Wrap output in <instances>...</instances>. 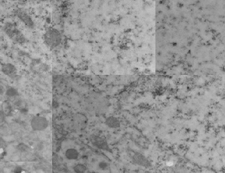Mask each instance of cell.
Wrapping results in <instances>:
<instances>
[{
  "mask_svg": "<svg viewBox=\"0 0 225 173\" xmlns=\"http://www.w3.org/2000/svg\"><path fill=\"white\" fill-rule=\"evenodd\" d=\"M6 94L7 96H8L9 97H12L18 96V92L14 88H10L7 91Z\"/></svg>",
  "mask_w": 225,
  "mask_h": 173,
  "instance_id": "30bf717a",
  "label": "cell"
},
{
  "mask_svg": "<svg viewBox=\"0 0 225 173\" xmlns=\"http://www.w3.org/2000/svg\"><path fill=\"white\" fill-rule=\"evenodd\" d=\"M106 124L107 125H108L109 127H119L120 125V123L118 120L114 117H111L107 119Z\"/></svg>",
  "mask_w": 225,
  "mask_h": 173,
  "instance_id": "ba28073f",
  "label": "cell"
},
{
  "mask_svg": "<svg viewBox=\"0 0 225 173\" xmlns=\"http://www.w3.org/2000/svg\"><path fill=\"white\" fill-rule=\"evenodd\" d=\"M18 149L21 152H25L28 149V147L26 145H25V144L21 143L18 146Z\"/></svg>",
  "mask_w": 225,
  "mask_h": 173,
  "instance_id": "8fae6325",
  "label": "cell"
},
{
  "mask_svg": "<svg viewBox=\"0 0 225 173\" xmlns=\"http://www.w3.org/2000/svg\"><path fill=\"white\" fill-rule=\"evenodd\" d=\"M48 122L45 117L37 116L31 121V127L34 131H42L48 127Z\"/></svg>",
  "mask_w": 225,
  "mask_h": 173,
  "instance_id": "3957f363",
  "label": "cell"
},
{
  "mask_svg": "<svg viewBox=\"0 0 225 173\" xmlns=\"http://www.w3.org/2000/svg\"><path fill=\"white\" fill-rule=\"evenodd\" d=\"M73 170L76 173H84L86 172L87 168L84 165H82V164H78V165H76L74 167Z\"/></svg>",
  "mask_w": 225,
  "mask_h": 173,
  "instance_id": "9c48e42d",
  "label": "cell"
},
{
  "mask_svg": "<svg viewBox=\"0 0 225 173\" xmlns=\"http://www.w3.org/2000/svg\"><path fill=\"white\" fill-rule=\"evenodd\" d=\"M17 15L18 17V18L27 27H28L29 28H33L34 26L33 21L31 17L29 16V15L26 12H25V11H21V10L18 11H17Z\"/></svg>",
  "mask_w": 225,
  "mask_h": 173,
  "instance_id": "277c9868",
  "label": "cell"
},
{
  "mask_svg": "<svg viewBox=\"0 0 225 173\" xmlns=\"http://www.w3.org/2000/svg\"><path fill=\"white\" fill-rule=\"evenodd\" d=\"M4 31L7 35L11 39L14 40L19 44H22L25 42V36L21 31L17 28L12 23H7L4 26Z\"/></svg>",
  "mask_w": 225,
  "mask_h": 173,
  "instance_id": "7a4b0ae2",
  "label": "cell"
},
{
  "mask_svg": "<svg viewBox=\"0 0 225 173\" xmlns=\"http://www.w3.org/2000/svg\"><path fill=\"white\" fill-rule=\"evenodd\" d=\"M78 152L77 150L75 149H69L67 150L65 152V156L69 160H76L78 157Z\"/></svg>",
  "mask_w": 225,
  "mask_h": 173,
  "instance_id": "52a82bcc",
  "label": "cell"
},
{
  "mask_svg": "<svg viewBox=\"0 0 225 173\" xmlns=\"http://www.w3.org/2000/svg\"><path fill=\"white\" fill-rule=\"evenodd\" d=\"M107 167V164L105 162H101L99 163V167L102 170H104Z\"/></svg>",
  "mask_w": 225,
  "mask_h": 173,
  "instance_id": "7c38bea8",
  "label": "cell"
},
{
  "mask_svg": "<svg viewBox=\"0 0 225 173\" xmlns=\"http://www.w3.org/2000/svg\"><path fill=\"white\" fill-rule=\"evenodd\" d=\"M21 171H22V168H21V167H17L15 168L14 172L16 173H21Z\"/></svg>",
  "mask_w": 225,
  "mask_h": 173,
  "instance_id": "4fadbf2b",
  "label": "cell"
},
{
  "mask_svg": "<svg viewBox=\"0 0 225 173\" xmlns=\"http://www.w3.org/2000/svg\"><path fill=\"white\" fill-rule=\"evenodd\" d=\"M44 40L48 46L54 48L61 44L62 41L61 33L57 29H49L44 35Z\"/></svg>",
  "mask_w": 225,
  "mask_h": 173,
  "instance_id": "6da1fadb",
  "label": "cell"
},
{
  "mask_svg": "<svg viewBox=\"0 0 225 173\" xmlns=\"http://www.w3.org/2000/svg\"><path fill=\"white\" fill-rule=\"evenodd\" d=\"M90 142H92V144L97 148L102 149H106L107 148H108L106 141L98 136L92 135L90 137Z\"/></svg>",
  "mask_w": 225,
  "mask_h": 173,
  "instance_id": "5b68a950",
  "label": "cell"
},
{
  "mask_svg": "<svg viewBox=\"0 0 225 173\" xmlns=\"http://www.w3.org/2000/svg\"><path fill=\"white\" fill-rule=\"evenodd\" d=\"M2 71L5 75L12 77L16 74L17 70L14 65L11 64H6L2 67Z\"/></svg>",
  "mask_w": 225,
  "mask_h": 173,
  "instance_id": "8992f818",
  "label": "cell"
}]
</instances>
